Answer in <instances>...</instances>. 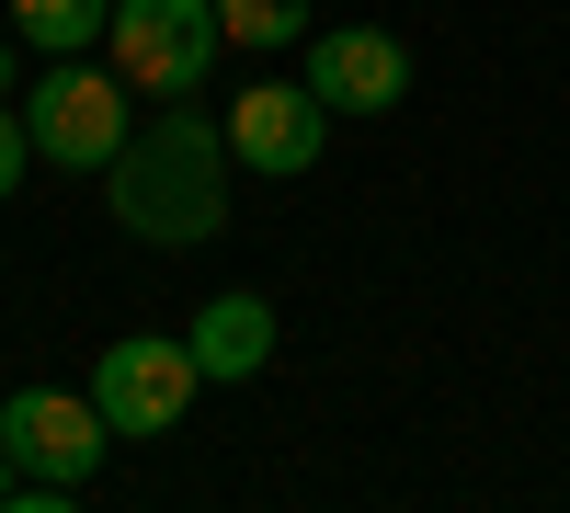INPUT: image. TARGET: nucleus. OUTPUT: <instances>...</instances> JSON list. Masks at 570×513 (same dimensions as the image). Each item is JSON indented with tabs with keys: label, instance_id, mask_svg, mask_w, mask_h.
<instances>
[{
	"label": "nucleus",
	"instance_id": "f257e3e1",
	"mask_svg": "<svg viewBox=\"0 0 570 513\" xmlns=\"http://www.w3.org/2000/svg\"><path fill=\"white\" fill-rule=\"evenodd\" d=\"M228 126L195 115V91L149 126V137H126V160L104 171V195H115V228L126 240H149V251H195L228 228Z\"/></svg>",
	"mask_w": 570,
	"mask_h": 513
},
{
	"label": "nucleus",
	"instance_id": "f03ea898",
	"mask_svg": "<svg viewBox=\"0 0 570 513\" xmlns=\"http://www.w3.org/2000/svg\"><path fill=\"white\" fill-rule=\"evenodd\" d=\"M23 126H35V160L46 171H115L126 160V69H80V58H46L23 91Z\"/></svg>",
	"mask_w": 570,
	"mask_h": 513
},
{
	"label": "nucleus",
	"instance_id": "7ed1b4c3",
	"mask_svg": "<svg viewBox=\"0 0 570 513\" xmlns=\"http://www.w3.org/2000/svg\"><path fill=\"white\" fill-rule=\"evenodd\" d=\"M195 388H206V354H195V332H126V343H104V365H91V399H104V423L115 434H171L183 411H195Z\"/></svg>",
	"mask_w": 570,
	"mask_h": 513
},
{
	"label": "nucleus",
	"instance_id": "20e7f679",
	"mask_svg": "<svg viewBox=\"0 0 570 513\" xmlns=\"http://www.w3.org/2000/svg\"><path fill=\"white\" fill-rule=\"evenodd\" d=\"M0 445H12L23 480H91L104 445H115V423H104L91 388H12L0 399Z\"/></svg>",
	"mask_w": 570,
	"mask_h": 513
},
{
	"label": "nucleus",
	"instance_id": "39448f33",
	"mask_svg": "<svg viewBox=\"0 0 570 513\" xmlns=\"http://www.w3.org/2000/svg\"><path fill=\"white\" fill-rule=\"evenodd\" d=\"M217 0H115V69H137L160 103H183L217 69Z\"/></svg>",
	"mask_w": 570,
	"mask_h": 513
},
{
	"label": "nucleus",
	"instance_id": "423d86ee",
	"mask_svg": "<svg viewBox=\"0 0 570 513\" xmlns=\"http://www.w3.org/2000/svg\"><path fill=\"white\" fill-rule=\"evenodd\" d=\"M320 137H331V103L308 80H252L240 103H228V149H240V171H263V182L320 171Z\"/></svg>",
	"mask_w": 570,
	"mask_h": 513
},
{
	"label": "nucleus",
	"instance_id": "0eeeda50",
	"mask_svg": "<svg viewBox=\"0 0 570 513\" xmlns=\"http://www.w3.org/2000/svg\"><path fill=\"white\" fill-rule=\"evenodd\" d=\"M331 115H400L411 103V46L389 34V23H331L320 46H308V69H297Z\"/></svg>",
	"mask_w": 570,
	"mask_h": 513
},
{
	"label": "nucleus",
	"instance_id": "6e6552de",
	"mask_svg": "<svg viewBox=\"0 0 570 513\" xmlns=\"http://www.w3.org/2000/svg\"><path fill=\"white\" fill-rule=\"evenodd\" d=\"M195 354H206V377H263L274 365V297H252V286L206 297L195 308Z\"/></svg>",
	"mask_w": 570,
	"mask_h": 513
},
{
	"label": "nucleus",
	"instance_id": "1a4fd4ad",
	"mask_svg": "<svg viewBox=\"0 0 570 513\" xmlns=\"http://www.w3.org/2000/svg\"><path fill=\"white\" fill-rule=\"evenodd\" d=\"M12 34L35 58H80L91 34H115V0H12Z\"/></svg>",
	"mask_w": 570,
	"mask_h": 513
},
{
	"label": "nucleus",
	"instance_id": "9d476101",
	"mask_svg": "<svg viewBox=\"0 0 570 513\" xmlns=\"http://www.w3.org/2000/svg\"><path fill=\"white\" fill-rule=\"evenodd\" d=\"M217 34L228 46H308V0H217Z\"/></svg>",
	"mask_w": 570,
	"mask_h": 513
},
{
	"label": "nucleus",
	"instance_id": "9b49d317",
	"mask_svg": "<svg viewBox=\"0 0 570 513\" xmlns=\"http://www.w3.org/2000/svg\"><path fill=\"white\" fill-rule=\"evenodd\" d=\"M23 171H35V126H23V103H0V206H12Z\"/></svg>",
	"mask_w": 570,
	"mask_h": 513
},
{
	"label": "nucleus",
	"instance_id": "f8f14e48",
	"mask_svg": "<svg viewBox=\"0 0 570 513\" xmlns=\"http://www.w3.org/2000/svg\"><path fill=\"white\" fill-rule=\"evenodd\" d=\"M12 491H23V468H12V445H0V513H12Z\"/></svg>",
	"mask_w": 570,
	"mask_h": 513
},
{
	"label": "nucleus",
	"instance_id": "ddd939ff",
	"mask_svg": "<svg viewBox=\"0 0 570 513\" xmlns=\"http://www.w3.org/2000/svg\"><path fill=\"white\" fill-rule=\"evenodd\" d=\"M0 91H12V46H0Z\"/></svg>",
	"mask_w": 570,
	"mask_h": 513
}]
</instances>
